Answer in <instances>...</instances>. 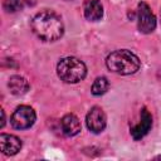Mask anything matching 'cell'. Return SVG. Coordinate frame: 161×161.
Listing matches in <instances>:
<instances>
[{"instance_id": "1", "label": "cell", "mask_w": 161, "mask_h": 161, "mask_svg": "<svg viewBox=\"0 0 161 161\" xmlns=\"http://www.w3.org/2000/svg\"><path fill=\"white\" fill-rule=\"evenodd\" d=\"M34 34L44 42H54L63 36L64 25L60 16L53 10H43L31 19Z\"/></svg>"}, {"instance_id": "2", "label": "cell", "mask_w": 161, "mask_h": 161, "mask_svg": "<svg viewBox=\"0 0 161 161\" xmlns=\"http://www.w3.org/2000/svg\"><path fill=\"white\" fill-rule=\"evenodd\" d=\"M106 65L113 73L128 75L136 73L141 67L140 58L127 49H118L109 53L106 58Z\"/></svg>"}, {"instance_id": "3", "label": "cell", "mask_w": 161, "mask_h": 161, "mask_svg": "<svg viewBox=\"0 0 161 161\" xmlns=\"http://www.w3.org/2000/svg\"><path fill=\"white\" fill-rule=\"evenodd\" d=\"M57 74L65 83H78L87 74L86 64L75 57L62 58L57 64Z\"/></svg>"}, {"instance_id": "4", "label": "cell", "mask_w": 161, "mask_h": 161, "mask_svg": "<svg viewBox=\"0 0 161 161\" xmlns=\"http://www.w3.org/2000/svg\"><path fill=\"white\" fill-rule=\"evenodd\" d=\"M35 118H36L35 111L31 107L23 104L14 111L10 118V123L16 130H26L34 125Z\"/></svg>"}, {"instance_id": "5", "label": "cell", "mask_w": 161, "mask_h": 161, "mask_svg": "<svg viewBox=\"0 0 161 161\" xmlns=\"http://www.w3.org/2000/svg\"><path fill=\"white\" fill-rule=\"evenodd\" d=\"M137 28L143 34H150L156 28V18L145 1L138 3L137 6Z\"/></svg>"}, {"instance_id": "6", "label": "cell", "mask_w": 161, "mask_h": 161, "mask_svg": "<svg viewBox=\"0 0 161 161\" xmlns=\"http://www.w3.org/2000/svg\"><path fill=\"white\" fill-rule=\"evenodd\" d=\"M86 123L89 131H92L93 133H101L107 125V117L104 111L98 106L92 107L86 116Z\"/></svg>"}, {"instance_id": "7", "label": "cell", "mask_w": 161, "mask_h": 161, "mask_svg": "<svg viewBox=\"0 0 161 161\" xmlns=\"http://www.w3.org/2000/svg\"><path fill=\"white\" fill-rule=\"evenodd\" d=\"M151 127H152V116L147 111V108H142L141 109V114H140V122L131 128L132 138L135 141H138V140L143 138L148 133Z\"/></svg>"}, {"instance_id": "8", "label": "cell", "mask_w": 161, "mask_h": 161, "mask_svg": "<svg viewBox=\"0 0 161 161\" xmlns=\"http://www.w3.org/2000/svg\"><path fill=\"white\" fill-rule=\"evenodd\" d=\"M0 147L1 152L6 156H13L18 153L21 148V140L14 135L1 133L0 135Z\"/></svg>"}, {"instance_id": "9", "label": "cell", "mask_w": 161, "mask_h": 161, "mask_svg": "<svg viewBox=\"0 0 161 161\" xmlns=\"http://www.w3.org/2000/svg\"><path fill=\"white\" fill-rule=\"evenodd\" d=\"M60 127H62V132L68 137L78 135L82 128L78 117L73 113H67L65 116H63V118L60 119Z\"/></svg>"}, {"instance_id": "10", "label": "cell", "mask_w": 161, "mask_h": 161, "mask_svg": "<svg viewBox=\"0 0 161 161\" xmlns=\"http://www.w3.org/2000/svg\"><path fill=\"white\" fill-rule=\"evenodd\" d=\"M83 13L87 20L98 21L103 16V6L99 0H86L83 4Z\"/></svg>"}, {"instance_id": "11", "label": "cell", "mask_w": 161, "mask_h": 161, "mask_svg": "<svg viewBox=\"0 0 161 161\" xmlns=\"http://www.w3.org/2000/svg\"><path fill=\"white\" fill-rule=\"evenodd\" d=\"M8 87L10 92L15 96H23L29 91V83L28 80L21 75H13L9 79Z\"/></svg>"}, {"instance_id": "12", "label": "cell", "mask_w": 161, "mask_h": 161, "mask_svg": "<svg viewBox=\"0 0 161 161\" xmlns=\"http://www.w3.org/2000/svg\"><path fill=\"white\" fill-rule=\"evenodd\" d=\"M109 88V82L106 77H98L94 79L92 87H91V92L93 96H102L104 94Z\"/></svg>"}, {"instance_id": "13", "label": "cell", "mask_w": 161, "mask_h": 161, "mask_svg": "<svg viewBox=\"0 0 161 161\" xmlns=\"http://www.w3.org/2000/svg\"><path fill=\"white\" fill-rule=\"evenodd\" d=\"M3 6L6 13H16L23 9L24 0H4Z\"/></svg>"}, {"instance_id": "14", "label": "cell", "mask_w": 161, "mask_h": 161, "mask_svg": "<svg viewBox=\"0 0 161 161\" xmlns=\"http://www.w3.org/2000/svg\"><path fill=\"white\" fill-rule=\"evenodd\" d=\"M1 116H3V121H1V123H0V127L3 128L4 127V125H5V112H4V109H1Z\"/></svg>"}, {"instance_id": "15", "label": "cell", "mask_w": 161, "mask_h": 161, "mask_svg": "<svg viewBox=\"0 0 161 161\" xmlns=\"http://www.w3.org/2000/svg\"><path fill=\"white\" fill-rule=\"evenodd\" d=\"M158 77L161 78V69H160V72H158Z\"/></svg>"}, {"instance_id": "16", "label": "cell", "mask_w": 161, "mask_h": 161, "mask_svg": "<svg viewBox=\"0 0 161 161\" xmlns=\"http://www.w3.org/2000/svg\"><path fill=\"white\" fill-rule=\"evenodd\" d=\"M160 158H161V156H157V157H156V160H160Z\"/></svg>"}]
</instances>
